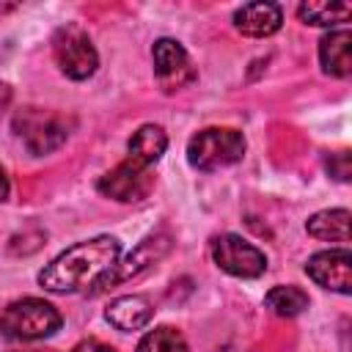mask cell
Segmentation results:
<instances>
[{
    "label": "cell",
    "instance_id": "2",
    "mask_svg": "<svg viewBox=\"0 0 352 352\" xmlns=\"http://www.w3.org/2000/svg\"><path fill=\"white\" fill-rule=\"evenodd\" d=\"M60 311L41 297H22L3 308L0 314V336L8 341H38L50 338L60 330Z\"/></svg>",
    "mask_w": 352,
    "mask_h": 352
},
{
    "label": "cell",
    "instance_id": "9",
    "mask_svg": "<svg viewBox=\"0 0 352 352\" xmlns=\"http://www.w3.org/2000/svg\"><path fill=\"white\" fill-rule=\"evenodd\" d=\"M154 184V176L148 173V168H140L129 160L118 162L113 170H107L104 176H99L96 182V190L118 204H132V201H140L148 195Z\"/></svg>",
    "mask_w": 352,
    "mask_h": 352
},
{
    "label": "cell",
    "instance_id": "3",
    "mask_svg": "<svg viewBox=\"0 0 352 352\" xmlns=\"http://www.w3.org/2000/svg\"><path fill=\"white\" fill-rule=\"evenodd\" d=\"M245 135L231 126H206L187 143V162L198 170H220L245 157Z\"/></svg>",
    "mask_w": 352,
    "mask_h": 352
},
{
    "label": "cell",
    "instance_id": "21",
    "mask_svg": "<svg viewBox=\"0 0 352 352\" xmlns=\"http://www.w3.org/2000/svg\"><path fill=\"white\" fill-rule=\"evenodd\" d=\"M8 192H11V184H8V176H6V170L0 168V201H6V198H8Z\"/></svg>",
    "mask_w": 352,
    "mask_h": 352
},
{
    "label": "cell",
    "instance_id": "16",
    "mask_svg": "<svg viewBox=\"0 0 352 352\" xmlns=\"http://www.w3.org/2000/svg\"><path fill=\"white\" fill-rule=\"evenodd\" d=\"M297 16L300 22L311 25V28H336L341 22H349L352 16V6L349 3H327V0H308L297 6Z\"/></svg>",
    "mask_w": 352,
    "mask_h": 352
},
{
    "label": "cell",
    "instance_id": "5",
    "mask_svg": "<svg viewBox=\"0 0 352 352\" xmlns=\"http://www.w3.org/2000/svg\"><path fill=\"white\" fill-rule=\"evenodd\" d=\"M52 58H55L58 69L69 80H88L99 66V52H96L91 36L74 22H69V25L55 30V36H52Z\"/></svg>",
    "mask_w": 352,
    "mask_h": 352
},
{
    "label": "cell",
    "instance_id": "18",
    "mask_svg": "<svg viewBox=\"0 0 352 352\" xmlns=\"http://www.w3.org/2000/svg\"><path fill=\"white\" fill-rule=\"evenodd\" d=\"M135 352H190V349H187V338L176 327L160 324V327L148 330L138 341V349Z\"/></svg>",
    "mask_w": 352,
    "mask_h": 352
},
{
    "label": "cell",
    "instance_id": "22",
    "mask_svg": "<svg viewBox=\"0 0 352 352\" xmlns=\"http://www.w3.org/2000/svg\"><path fill=\"white\" fill-rule=\"evenodd\" d=\"M8 102H11V88L6 82H0V110L8 107Z\"/></svg>",
    "mask_w": 352,
    "mask_h": 352
},
{
    "label": "cell",
    "instance_id": "15",
    "mask_svg": "<svg viewBox=\"0 0 352 352\" xmlns=\"http://www.w3.org/2000/svg\"><path fill=\"white\" fill-rule=\"evenodd\" d=\"M349 209H322L308 217L305 231L322 242H349Z\"/></svg>",
    "mask_w": 352,
    "mask_h": 352
},
{
    "label": "cell",
    "instance_id": "7",
    "mask_svg": "<svg viewBox=\"0 0 352 352\" xmlns=\"http://www.w3.org/2000/svg\"><path fill=\"white\" fill-rule=\"evenodd\" d=\"M168 250H170V234H165V231L148 234L146 239H140V245H138L124 261H116V264L99 278V283L91 289V294H102V292H107V289H113V286H118V283H124V280L140 275L143 270H148L151 264H157L160 258H165Z\"/></svg>",
    "mask_w": 352,
    "mask_h": 352
},
{
    "label": "cell",
    "instance_id": "11",
    "mask_svg": "<svg viewBox=\"0 0 352 352\" xmlns=\"http://www.w3.org/2000/svg\"><path fill=\"white\" fill-rule=\"evenodd\" d=\"M283 11L278 3H245L234 11V28L250 38H267L280 30Z\"/></svg>",
    "mask_w": 352,
    "mask_h": 352
},
{
    "label": "cell",
    "instance_id": "14",
    "mask_svg": "<svg viewBox=\"0 0 352 352\" xmlns=\"http://www.w3.org/2000/svg\"><path fill=\"white\" fill-rule=\"evenodd\" d=\"M168 148V135L160 124H143L132 132L129 143H126V160L140 165V168H151Z\"/></svg>",
    "mask_w": 352,
    "mask_h": 352
},
{
    "label": "cell",
    "instance_id": "10",
    "mask_svg": "<svg viewBox=\"0 0 352 352\" xmlns=\"http://www.w3.org/2000/svg\"><path fill=\"white\" fill-rule=\"evenodd\" d=\"M308 278L330 292L349 294L352 292V253L346 248H330L319 250L305 261Z\"/></svg>",
    "mask_w": 352,
    "mask_h": 352
},
{
    "label": "cell",
    "instance_id": "19",
    "mask_svg": "<svg viewBox=\"0 0 352 352\" xmlns=\"http://www.w3.org/2000/svg\"><path fill=\"white\" fill-rule=\"evenodd\" d=\"M327 170L333 179L338 182H349V173H352V165H349V151H336L327 157Z\"/></svg>",
    "mask_w": 352,
    "mask_h": 352
},
{
    "label": "cell",
    "instance_id": "4",
    "mask_svg": "<svg viewBox=\"0 0 352 352\" xmlns=\"http://www.w3.org/2000/svg\"><path fill=\"white\" fill-rule=\"evenodd\" d=\"M16 138L33 157H44L55 148H60L72 132V118L55 113V110H41V107H25L14 116L11 121Z\"/></svg>",
    "mask_w": 352,
    "mask_h": 352
},
{
    "label": "cell",
    "instance_id": "23",
    "mask_svg": "<svg viewBox=\"0 0 352 352\" xmlns=\"http://www.w3.org/2000/svg\"><path fill=\"white\" fill-rule=\"evenodd\" d=\"M0 352H16V349H8V346H0Z\"/></svg>",
    "mask_w": 352,
    "mask_h": 352
},
{
    "label": "cell",
    "instance_id": "6",
    "mask_svg": "<svg viewBox=\"0 0 352 352\" xmlns=\"http://www.w3.org/2000/svg\"><path fill=\"white\" fill-rule=\"evenodd\" d=\"M151 63H154L157 85L165 94L184 91L198 80V72H195L187 50L176 38H157L151 47Z\"/></svg>",
    "mask_w": 352,
    "mask_h": 352
},
{
    "label": "cell",
    "instance_id": "17",
    "mask_svg": "<svg viewBox=\"0 0 352 352\" xmlns=\"http://www.w3.org/2000/svg\"><path fill=\"white\" fill-rule=\"evenodd\" d=\"M264 305H267L275 316L292 319V316H297V314H302V311L308 308V294H305L300 286H292V283H286V286H272V289L264 294Z\"/></svg>",
    "mask_w": 352,
    "mask_h": 352
},
{
    "label": "cell",
    "instance_id": "1",
    "mask_svg": "<svg viewBox=\"0 0 352 352\" xmlns=\"http://www.w3.org/2000/svg\"><path fill=\"white\" fill-rule=\"evenodd\" d=\"M118 256H121V242L110 234L82 239L66 248L63 253H58L38 272V286L52 294H72L91 289L118 261Z\"/></svg>",
    "mask_w": 352,
    "mask_h": 352
},
{
    "label": "cell",
    "instance_id": "8",
    "mask_svg": "<svg viewBox=\"0 0 352 352\" xmlns=\"http://www.w3.org/2000/svg\"><path fill=\"white\" fill-rule=\"evenodd\" d=\"M212 258L214 264L234 275V278H258L267 270V256L250 245L248 239H242L239 234H220L212 242Z\"/></svg>",
    "mask_w": 352,
    "mask_h": 352
},
{
    "label": "cell",
    "instance_id": "13",
    "mask_svg": "<svg viewBox=\"0 0 352 352\" xmlns=\"http://www.w3.org/2000/svg\"><path fill=\"white\" fill-rule=\"evenodd\" d=\"M319 63L330 77H349L352 72V33L346 28H336L319 41Z\"/></svg>",
    "mask_w": 352,
    "mask_h": 352
},
{
    "label": "cell",
    "instance_id": "12",
    "mask_svg": "<svg viewBox=\"0 0 352 352\" xmlns=\"http://www.w3.org/2000/svg\"><path fill=\"white\" fill-rule=\"evenodd\" d=\"M104 319L116 330H124V333L143 330L154 319V305H151V300L146 294H124V297H116L107 305Z\"/></svg>",
    "mask_w": 352,
    "mask_h": 352
},
{
    "label": "cell",
    "instance_id": "20",
    "mask_svg": "<svg viewBox=\"0 0 352 352\" xmlns=\"http://www.w3.org/2000/svg\"><path fill=\"white\" fill-rule=\"evenodd\" d=\"M72 352H116V349H113L110 344L96 341V338H85V341L74 344V346H72Z\"/></svg>",
    "mask_w": 352,
    "mask_h": 352
}]
</instances>
